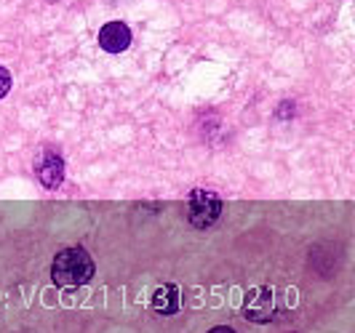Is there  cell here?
I'll list each match as a JSON object with an SVG mask.
<instances>
[{
    "instance_id": "6da1fadb",
    "label": "cell",
    "mask_w": 355,
    "mask_h": 333,
    "mask_svg": "<svg viewBox=\"0 0 355 333\" xmlns=\"http://www.w3.org/2000/svg\"><path fill=\"white\" fill-rule=\"evenodd\" d=\"M51 278L62 288H78L94 278V259L83 248H64L51 264Z\"/></svg>"
},
{
    "instance_id": "8992f818",
    "label": "cell",
    "mask_w": 355,
    "mask_h": 333,
    "mask_svg": "<svg viewBox=\"0 0 355 333\" xmlns=\"http://www.w3.org/2000/svg\"><path fill=\"white\" fill-rule=\"evenodd\" d=\"M153 307H155V312H160V315H174L179 309L177 285H163V288H158L155 296H153Z\"/></svg>"
},
{
    "instance_id": "3957f363",
    "label": "cell",
    "mask_w": 355,
    "mask_h": 333,
    "mask_svg": "<svg viewBox=\"0 0 355 333\" xmlns=\"http://www.w3.org/2000/svg\"><path fill=\"white\" fill-rule=\"evenodd\" d=\"M35 174L46 190H56L64 181V160L59 158L56 152H51V150H46L35 160Z\"/></svg>"
},
{
    "instance_id": "5b68a950",
    "label": "cell",
    "mask_w": 355,
    "mask_h": 333,
    "mask_svg": "<svg viewBox=\"0 0 355 333\" xmlns=\"http://www.w3.org/2000/svg\"><path fill=\"white\" fill-rule=\"evenodd\" d=\"M131 43V33L123 21H110L99 30V46L105 48L107 53H121L128 48Z\"/></svg>"
},
{
    "instance_id": "7a4b0ae2",
    "label": "cell",
    "mask_w": 355,
    "mask_h": 333,
    "mask_svg": "<svg viewBox=\"0 0 355 333\" xmlns=\"http://www.w3.org/2000/svg\"><path fill=\"white\" fill-rule=\"evenodd\" d=\"M222 213V200L219 195L211 190H196L187 200V216H190V224L198 229L211 227L214 222L219 219Z\"/></svg>"
},
{
    "instance_id": "277c9868",
    "label": "cell",
    "mask_w": 355,
    "mask_h": 333,
    "mask_svg": "<svg viewBox=\"0 0 355 333\" xmlns=\"http://www.w3.org/2000/svg\"><path fill=\"white\" fill-rule=\"evenodd\" d=\"M243 315L254 320V323H267L272 317V294H270V288L259 285V288L251 291L246 296V304H243Z\"/></svg>"
},
{
    "instance_id": "ba28073f",
    "label": "cell",
    "mask_w": 355,
    "mask_h": 333,
    "mask_svg": "<svg viewBox=\"0 0 355 333\" xmlns=\"http://www.w3.org/2000/svg\"><path fill=\"white\" fill-rule=\"evenodd\" d=\"M209 333H235V331L227 328V325H219V328H214V331H209Z\"/></svg>"
},
{
    "instance_id": "52a82bcc",
    "label": "cell",
    "mask_w": 355,
    "mask_h": 333,
    "mask_svg": "<svg viewBox=\"0 0 355 333\" xmlns=\"http://www.w3.org/2000/svg\"><path fill=\"white\" fill-rule=\"evenodd\" d=\"M8 91H11V75H8L6 67H0V99H3Z\"/></svg>"
}]
</instances>
